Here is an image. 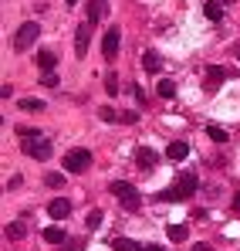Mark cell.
Returning <instances> with one entry per match:
<instances>
[{"instance_id":"obj_1","label":"cell","mask_w":240,"mask_h":251,"mask_svg":"<svg viewBox=\"0 0 240 251\" xmlns=\"http://www.w3.org/2000/svg\"><path fill=\"white\" fill-rule=\"evenodd\" d=\"M193 190H196V173H183V176H176V183L169 190H162L159 201H186Z\"/></svg>"},{"instance_id":"obj_2","label":"cell","mask_w":240,"mask_h":251,"mask_svg":"<svg viewBox=\"0 0 240 251\" xmlns=\"http://www.w3.org/2000/svg\"><path fill=\"white\" fill-rule=\"evenodd\" d=\"M112 194H115V197L122 201V207L132 210V214L142 207V197H139V190H135L132 183H125V180H115V183H112Z\"/></svg>"},{"instance_id":"obj_3","label":"cell","mask_w":240,"mask_h":251,"mask_svg":"<svg viewBox=\"0 0 240 251\" xmlns=\"http://www.w3.org/2000/svg\"><path fill=\"white\" fill-rule=\"evenodd\" d=\"M21 143H24V153L27 156H34V160H47L54 150H51V143L41 136V132H31V136H21Z\"/></svg>"},{"instance_id":"obj_4","label":"cell","mask_w":240,"mask_h":251,"mask_svg":"<svg viewBox=\"0 0 240 251\" xmlns=\"http://www.w3.org/2000/svg\"><path fill=\"white\" fill-rule=\"evenodd\" d=\"M41 38V27L38 21H27V24H21V31L14 34V51H27L31 44Z\"/></svg>"},{"instance_id":"obj_5","label":"cell","mask_w":240,"mask_h":251,"mask_svg":"<svg viewBox=\"0 0 240 251\" xmlns=\"http://www.w3.org/2000/svg\"><path fill=\"white\" fill-rule=\"evenodd\" d=\"M88 163H91V153H88V150H71V153H65V170H68V173H81Z\"/></svg>"},{"instance_id":"obj_6","label":"cell","mask_w":240,"mask_h":251,"mask_svg":"<svg viewBox=\"0 0 240 251\" xmlns=\"http://www.w3.org/2000/svg\"><path fill=\"white\" fill-rule=\"evenodd\" d=\"M227 78H230V72H227V68H220V65H210V68H206V92H217V88L227 82Z\"/></svg>"},{"instance_id":"obj_7","label":"cell","mask_w":240,"mask_h":251,"mask_svg":"<svg viewBox=\"0 0 240 251\" xmlns=\"http://www.w3.org/2000/svg\"><path fill=\"white\" fill-rule=\"evenodd\" d=\"M119 41H122V34H119V27H109L105 31V41H102V54L112 61L115 54H119Z\"/></svg>"},{"instance_id":"obj_8","label":"cell","mask_w":240,"mask_h":251,"mask_svg":"<svg viewBox=\"0 0 240 251\" xmlns=\"http://www.w3.org/2000/svg\"><path fill=\"white\" fill-rule=\"evenodd\" d=\"M88 38H91V24L85 21V24H78V31H75V54L78 58L88 54Z\"/></svg>"},{"instance_id":"obj_9","label":"cell","mask_w":240,"mask_h":251,"mask_svg":"<svg viewBox=\"0 0 240 251\" xmlns=\"http://www.w3.org/2000/svg\"><path fill=\"white\" fill-rule=\"evenodd\" d=\"M47 214H51L54 221H65V217L71 214V201H65V197H54V201L47 204Z\"/></svg>"},{"instance_id":"obj_10","label":"cell","mask_w":240,"mask_h":251,"mask_svg":"<svg viewBox=\"0 0 240 251\" xmlns=\"http://www.w3.org/2000/svg\"><path fill=\"white\" fill-rule=\"evenodd\" d=\"M135 163H139L142 170H153L156 163H159V156H156V150H149V146H142V150H139V156H135Z\"/></svg>"},{"instance_id":"obj_11","label":"cell","mask_w":240,"mask_h":251,"mask_svg":"<svg viewBox=\"0 0 240 251\" xmlns=\"http://www.w3.org/2000/svg\"><path fill=\"white\" fill-rule=\"evenodd\" d=\"M166 153H169V160H173V163H179V160H186L190 146H186V143H169V150H166Z\"/></svg>"},{"instance_id":"obj_12","label":"cell","mask_w":240,"mask_h":251,"mask_svg":"<svg viewBox=\"0 0 240 251\" xmlns=\"http://www.w3.org/2000/svg\"><path fill=\"white\" fill-rule=\"evenodd\" d=\"M203 14H206L210 21H220V17H223V3H220V0H206Z\"/></svg>"},{"instance_id":"obj_13","label":"cell","mask_w":240,"mask_h":251,"mask_svg":"<svg viewBox=\"0 0 240 251\" xmlns=\"http://www.w3.org/2000/svg\"><path fill=\"white\" fill-rule=\"evenodd\" d=\"M24 231H27V227H24V221H14V224H7V227H3V234H7L10 241H21V238H24Z\"/></svg>"},{"instance_id":"obj_14","label":"cell","mask_w":240,"mask_h":251,"mask_svg":"<svg viewBox=\"0 0 240 251\" xmlns=\"http://www.w3.org/2000/svg\"><path fill=\"white\" fill-rule=\"evenodd\" d=\"M105 17V3L102 0H91L88 3V24H95V21H102Z\"/></svg>"},{"instance_id":"obj_15","label":"cell","mask_w":240,"mask_h":251,"mask_svg":"<svg viewBox=\"0 0 240 251\" xmlns=\"http://www.w3.org/2000/svg\"><path fill=\"white\" fill-rule=\"evenodd\" d=\"M142 65H146V72H159L162 58L156 54V51H146V54H142Z\"/></svg>"},{"instance_id":"obj_16","label":"cell","mask_w":240,"mask_h":251,"mask_svg":"<svg viewBox=\"0 0 240 251\" xmlns=\"http://www.w3.org/2000/svg\"><path fill=\"white\" fill-rule=\"evenodd\" d=\"M44 238H47L51 245H61L68 234H65V227H58V224H54V227H47V231H44Z\"/></svg>"},{"instance_id":"obj_17","label":"cell","mask_w":240,"mask_h":251,"mask_svg":"<svg viewBox=\"0 0 240 251\" xmlns=\"http://www.w3.org/2000/svg\"><path fill=\"white\" fill-rule=\"evenodd\" d=\"M38 65H41V68H44V72H51V68L58 65V58H54L51 51H38Z\"/></svg>"},{"instance_id":"obj_18","label":"cell","mask_w":240,"mask_h":251,"mask_svg":"<svg viewBox=\"0 0 240 251\" xmlns=\"http://www.w3.org/2000/svg\"><path fill=\"white\" fill-rule=\"evenodd\" d=\"M112 251H142L135 241H129V238H115V245H112Z\"/></svg>"},{"instance_id":"obj_19","label":"cell","mask_w":240,"mask_h":251,"mask_svg":"<svg viewBox=\"0 0 240 251\" xmlns=\"http://www.w3.org/2000/svg\"><path fill=\"white\" fill-rule=\"evenodd\" d=\"M206 136L213 143H227V129H220V126H206Z\"/></svg>"},{"instance_id":"obj_20","label":"cell","mask_w":240,"mask_h":251,"mask_svg":"<svg viewBox=\"0 0 240 251\" xmlns=\"http://www.w3.org/2000/svg\"><path fill=\"white\" fill-rule=\"evenodd\" d=\"M21 109H24V112H41L44 102H41V99H21Z\"/></svg>"},{"instance_id":"obj_21","label":"cell","mask_w":240,"mask_h":251,"mask_svg":"<svg viewBox=\"0 0 240 251\" xmlns=\"http://www.w3.org/2000/svg\"><path fill=\"white\" fill-rule=\"evenodd\" d=\"M166 234H169V241H183V238H186V227H183V224H173Z\"/></svg>"},{"instance_id":"obj_22","label":"cell","mask_w":240,"mask_h":251,"mask_svg":"<svg viewBox=\"0 0 240 251\" xmlns=\"http://www.w3.org/2000/svg\"><path fill=\"white\" fill-rule=\"evenodd\" d=\"M159 95H162V99H173V95H176V85L162 78V82H159Z\"/></svg>"},{"instance_id":"obj_23","label":"cell","mask_w":240,"mask_h":251,"mask_svg":"<svg viewBox=\"0 0 240 251\" xmlns=\"http://www.w3.org/2000/svg\"><path fill=\"white\" fill-rule=\"evenodd\" d=\"M44 183H47V187H61V183H65V176H61V173H47V176H44Z\"/></svg>"},{"instance_id":"obj_24","label":"cell","mask_w":240,"mask_h":251,"mask_svg":"<svg viewBox=\"0 0 240 251\" xmlns=\"http://www.w3.org/2000/svg\"><path fill=\"white\" fill-rule=\"evenodd\" d=\"M102 119H105V123H115V119H122V116L115 112V109H102Z\"/></svg>"},{"instance_id":"obj_25","label":"cell","mask_w":240,"mask_h":251,"mask_svg":"<svg viewBox=\"0 0 240 251\" xmlns=\"http://www.w3.org/2000/svg\"><path fill=\"white\" fill-rule=\"evenodd\" d=\"M105 88H109V95H115V92H119V82H115V75H109V78H105Z\"/></svg>"},{"instance_id":"obj_26","label":"cell","mask_w":240,"mask_h":251,"mask_svg":"<svg viewBox=\"0 0 240 251\" xmlns=\"http://www.w3.org/2000/svg\"><path fill=\"white\" fill-rule=\"evenodd\" d=\"M98 224H102V214L91 210V214H88V227H98Z\"/></svg>"},{"instance_id":"obj_27","label":"cell","mask_w":240,"mask_h":251,"mask_svg":"<svg viewBox=\"0 0 240 251\" xmlns=\"http://www.w3.org/2000/svg\"><path fill=\"white\" fill-rule=\"evenodd\" d=\"M41 82L47 85V88H54V85H58V75H54V72H47V75H44V78H41Z\"/></svg>"},{"instance_id":"obj_28","label":"cell","mask_w":240,"mask_h":251,"mask_svg":"<svg viewBox=\"0 0 240 251\" xmlns=\"http://www.w3.org/2000/svg\"><path fill=\"white\" fill-rule=\"evenodd\" d=\"M190 251H213V248H210V245H203V241H200V245H193Z\"/></svg>"},{"instance_id":"obj_29","label":"cell","mask_w":240,"mask_h":251,"mask_svg":"<svg viewBox=\"0 0 240 251\" xmlns=\"http://www.w3.org/2000/svg\"><path fill=\"white\" fill-rule=\"evenodd\" d=\"M142 251H162V248H159V245H146Z\"/></svg>"},{"instance_id":"obj_30","label":"cell","mask_w":240,"mask_h":251,"mask_svg":"<svg viewBox=\"0 0 240 251\" xmlns=\"http://www.w3.org/2000/svg\"><path fill=\"white\" fill-rule=\"evenodd\" d=\"M234 207H237V210H240V194H237V197H234Z\"/></svg>"},{"instance_id":"obj_31","label":"cell","mask_w":240,"mask_h":251,"mask_svg":"<svg viewBox=\"0 0 240 251\" xmlns=\"http://www.w3.org/2000/svg\"><path fill=\"white\" fill-rule=\"evenodd\" d=\"M237 58H240V44H237Z\"/></svg>"},{"instance_id":"obj_32","label":"cell","mask_w":240,"mask_h":251,"mask_svg":"<svg viewBox=\"0 0 240 251\" xmlns=\"http://www.w3.org/2000/svg\"><path fill=\"white\" fill-rule=\"evenodd\" d=\"M68 3H78V0H68Z\"/></svg>"}]
</instances>
